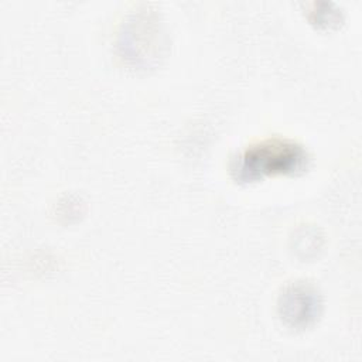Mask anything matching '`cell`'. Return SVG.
<instances>
[{"instance_id":"6da1fadb","label":"cell","mask_w":362,"mask_h":362,"mask_svg":"<svg viewBox=\"0 0 362 362\" xmlns=\"http://www.w3.org/2000/svg\"><path fill=\"white\" fill-rule=\"evenodd\" d=\"M303 146L283 139H270L253 144L235 158L232 171L239 181H253L264 175L293 174L307 165Z\"/></svg>"},{"instance_id":"7a4b0ae2","label":"cell","mask_w":362,"mask_h":362,"mask_svg":"<svg viewBox=\"0 0 362 362\" xmlns=\"http://www.w3.org/2000/svg\"><path fill=\"white\" fill-rule=\"evenodd\" d=\"M281 317L293 327H307L318 317L321 300L320 294L307 284L288 287L280 298Z\"/></svg>"}]
</instances>
